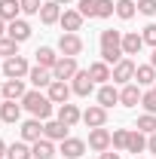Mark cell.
I'll list each match as a JSON object with an SVG mask.
<instances>
[{
  "label": "cell",
  "mask_w": 156,
  "mask_h": 159,
  "mask_svg": "<svg viewBox=\"0 0 156 159\" xmlns=\"http://www.w3.org/2000/svg\"><path fill=\"white\" fill-rule=\"evenodd\" d=\"M122 58H126V52H122V34L119 31H101V61L119 64Z\"/></svg>",
  "instance_id": "6da1fadb"
},
{
  "label": "cell",
  "mask_w": 156,
  "mask_h": 159,
  "mask_svg": "<svg viewBox=\"0 0 156 159\" xmlns=\"http://www.w3.org/2000/svg\"><path fill=\"white\" fill-rule=\"evenodd\" d=\"M21 107H25L34 119H49L52 116V101H49V95H43L40 89L28 92V95L21 98Z\"/></svg>",
  "instance_id": "7a4b0ae2"
},
{
  "label": "cell",
  "mask_w": 156,
  "mask_h": 159,
  "mask_svg": "<svg viewBox=\"0 0 156 159\" xmlns=\"http://www.w3.org/2000/svg\"><path fill=\"white\" fill-rule=\"evenodd\" d=\"M31 74V64H28V58H21V55H12V58L3 61V77L6 80H21Z\"/></svg>",
  "instance_id": "3957f363"
},
{
  "label": "cell",
  "mask_w": 156,
  "mask_h": 159,
  "mask_svg": "<svg viewBox=\"0 0 156 159\" xmlns=\"http://www.w3.org/2000/svg\"><path fill=\"white\" fill-rule=\"evenodd\" d=\"M58 52L67 55V58H77L83 52V37L80 34H61L58 37Z\"/></svg>",
  "instance_id": "277c9868"
},
{
  "label": "cell",
  "mask_w": 156,
  "mask_h": 159,
  "mask_svg": "<svg viewBox=\"0 0 156 159\" xmlns=\"http://www.w3.org/2000/svg\"><path fill=\"white\" fill-rule=\"evenodd\" d=\"M135 67H138V64L132 58H122L119 64H113V77H110V80L119 83V86H129V83L135 80Z\"/></svg>",
  "instance_id": "5b68a950"
},
{
  "label": "cell",
  "mask_w": 156,
  "mask_h": 159,
  "mask_svg": "<svg viewBox=\"0 0 156 159\" xmlns=\"http://www.w3.org/2000/svg\"><path fill=\"white\" fill-rule=\"evenodd\" d=\"M77 58H67V55H61L58 58V64H55V67H52V80H64V83H67V80H74L77 77Z\"/></svg>",
  "instance_id": "8992f818"
},
{
  "label": "cell",
  "mask_w": 156,
  "mask_h": 159,
  "mask_svg": "<svg viewBox=\"0 0 156 159\" xmlns=\"http://www.w3.org/2000/svg\"><path fill=\"white\" fill-rule=\"evenodd\" d=\"M83 122H86L89 129H101V125L107 122V107H101V104H89V107L83 110Z\"/></svg>",
  "instance_id": "52a82bcc"
},
{
  "label": "cell",
  "mask_w": 156,
  "mask_h": 159,
  "mask_svg": "<svg viewBox=\"0 0 156 159\" xmlns=\"http://www.w3.org/2000/svg\"><path fill=\"white\" fill-rule=\"evenodd\" d=\"M71 89H74V95H80V98H89L92 89H95V80L89 77V70H77V77H74V83H71Z\"/></svg>",
  "instance_id": "ba28073f"
},
{
  "label": "cell",
  "mask_w": 156,
  "mask_h": 159,
  "mask_svg": "<svg viewBox=\"0 0 156 159\" xmlns=\"http://www.w3.org/2000/svg\"><path fill=\"white\" fill-rule=\"evenodd\" d=\"M71 92H74V89H71L64 80H52V83H49V89H46V95H49L52 104H67Z\"/></svg>",
  "instance_id": "9c48e42d"
},
{
  "label": "cell",
  "mask_w": 156,
  "mask_h": 159,
  "mask_svg": "<svg viewBox=\"0 0 156 159\" xmlns=\"http://www.w3.org/2000/svg\"><path fill=\"white\" fill-rule=\"evenodd\" d=\"M67 129H71V125H64L61 119H46V122H43V138L64 141V138H67Z\"/></svg>",
  "instance_id": "30bf717a"
},
{
  "label": "cell",
  "mask_w": 156,
  "mask_h": 159,
  "mask_svg": "<svg viewBox=\"0 0 156 159\" xmlns=\"http://www.w3.org/2000/svg\"><path fill=\"white\" fill-rule=\"evenodd\" d=\"M89 147L95 150V153H104V150H110V132L101 125V129H92L89 132Z\"/></svg>",
  "instance_id": "8fae6325"
},
{
  "label": "cell",
  "mask_w": 156,
  "mask_h": 159,
  "mask_svg": "<svg viewBox=\"0 0 156 159\" xmlns=\"http://www.w3.org/2000/svg\"><path fill=\"white\" fill-rule=\"evenodd\" d=\"M58 25L64 28V34H77L80 28H83V16H80V9H64L61 12Z\"/></svg>",
  "instance_id": "7c38bea8"
},
{
  "label": "cell",
  "mask_w": 156,
  "mask_h": 159,
  "mask_svg": "<svg viewBox=\"0 0 156 159\" xmlns=\"http://www.w3.org/2000/svg\"><path fill=\"white\" fill-rule=\"evenodd\" d=\"M0 92H3V98H6V101H21L25 95H28V89H25V80H6Z\"/></svg>",
  "instance_id": "4fadbf2b"
},
{
  "label": "cell",
  "mask_w": 156,
  "mask_h": 159,
  "mask_svg": "<svg viewBox=\"0 0 156 159\" xmlns=\"http://www.w3.org/2000/svg\"><path fill=\"white\" fill-rule=\"evenodd\" d=\"M6 37H12L16 43H25V40L31 37V25L25 19H16V21H9L6 25Z\"/></svg>",
  "instance_id": "5bb4252c"
},
{
  "label": "cell",
  "mask_w": 156,
  "mask_h": 159,
  "mask_svg": "<svg viewBox=\"0 0 156 159\" xmlns=\"http://www.w3.org/2000/svg\"><path fill=\"white\" fill-rule=\"evenodd\" d=\"M86 153V141H80V138H64L61 141V156L64 159H80Z\"/></svg>",
  "instance_id": "9a60e30c"
},
{
  "label": "cell",
  "mask_w": 156,
  "mask_h": 159,
  "mask_svg": "<svg viewBox=\"0 0 156 159\" xmlns=\"http://www.w3.org/2000/svg\"><path fill=\"white\" fill-rule=\"evenodd\" d=\"M141 86H135V83H129V86H122V92H119V104L122 107H138L141 104Z\"/></svg>",
  "instance_id": "2e32d148"
},
{
  "label": "cell",
  "mask_w": 156,
  "mask_h": 159,
  "mask_svg": "<svg viewBox=\"0 0 156 159\" xmlns=\"http://www.w3.org/2000/svg\"><path fill=\"white\" fill-rule=\"evenodd\" d=\"M98 104L107 107V110H110L113 104H119V89H117V86H110V83H104V86L98 89Z\"/></svg>",
  "instance_id": "e0dca14e"
},
{
  "label": "cell",
  "mask_w": 156,
  "mask_h": 159,
  "mask_svg": "<svg viewBox=\"0 0 156 159\" xmlns=\"http://www.w3.org/2000/svg\"><path fill=\"white\" fill-rule=\"evenodd\" d=\"M43 138V122L40 119H28V122H21V141H28V144H34V141Z\"/></svg>",
  "instance_id": "ac0fdd59"
},
{
  "label": "cell",
  "mask_w": 156,
  "mask_h": 159,
  "mask_svg": "<svg viewBox=\"0 0 156 159\" xmlns=\"http://www.w3.org/2000/svg\"><path fill=\"white\" fill-rule=\"evenodd\" d=\"M58 119L64 122V125H77L80 119H83V113H80L77 104H71V101H67V104H58Z\"/></svg>",
  "instance_id": "d6986e66"
},
{
  "label": "cell",
  "mask_w": 156,
  "mask_h": 159,
  "mask_svg": "<svg viewBox=\"0 0 156 159\" xmlns=\"http://www.w3.org/2000/svg\"><path fill=\"white\" fill-rule=\"evenodd\" d=\"M89 77L104 86V83H110L113 70H110V64H107V61H95V64H89Z\"/></svg>",
  "instance_id": "ffe728a7"
},
{
  "label": "cell",
  "mask_w": 156,
  "mask_h": 159,
  "mask_svg": "<svg viewBox=\"0 0 156 159\" xmlns=\"http://www.w3.org/2000/svg\"><path fill=\"white\" fill-rule=\"evenodd\" d=\"M141 46H144V37H141L138 31L122 34V52H126V55H138V52H141Z\"/></svg>",
  "instance_id": "44dd1931"
},
{
  "label": "cell",
  "mask_w": 156,
  "mask_h": 159,
  "mask_svg": "<svg viewBox=\"0 0 156 159\" xmlns=\"http://www.w3.org/2000/svg\"><path fill=\"white\" fill-rule=\"evenodd\" d=\"M28 80H31V83H34L37 89H43V86L49 89V83H52V70H49V67H40V64H37V67H31Z\"/></svg>",
  "instance_id": "7402d4cb"
},
{
  "label": "cell",
  "mask_w": 156,
  "mask_h": 159,
  "mask_svg": "<svg viewBox=\"0 0 156 159\" xmlns=\"http://www.w3.org/2000/svg\"><path fill=\"white\" fill-rule=\"evenodd\" d=\"M135 80H138V86H156V67L153 64H138Z\"/></svg>",
  "instance_id": "603a6c76"
},
{
  "label": "cell",
  "mask_w": 156,
  "mask_h": 159,
  "mask_svg": "<svg viewBox=\"0 0 156 159\" xmlns=\"http://www.w3.org/2000/svg\"><path fill=\"white\" fill-rule=\"evenodd\" d=\"M19 12H21V3H19V0H0V19L6 21V25L19 19Z\"/></svg>",
  "instance_id": "cb8c5ba5"
},
{
  "label": "cell",
  "mask_w": 156,
  "mask_h": 159,
  "mask_svg": "<svg viewBox=\"0 0 156 159\" xmlns=\"http://www.w3.org/2000/svg\"><path fill=\"white\" fill-rule=\"evenodd\" d=\"M61 19V6L55 0H49V3H43V9H40V21L43 25H55Z\"/></svg>",
  "instance_id": "d4e9b609"
},
{
  "label": "cell",
  "mask_w": 156,
  "mask_h": 159,
  "mask_svg": "<svg viewBox=\"0 0 156 159\" xmlns=\"http://www.w3.org/2000/svg\"><path fill=\"white\" fill-rule=\"evenodd\" d=\"M0 119H3V122H19V119H21V104H19V101H3Z\"/></svg>",
  "instance_id": "484cf974"
},
{
  "label": "cell",
  "mask_w": 156,
  "mask_h": 159,
  "mask_svg": "<svg viewBox=\"0 0 156 159\" xmlns=\"http://www.w3.org/2000/svg\"><path fill=\"white\" fill-rule=\"evenodd\" d=\"M34 55H37V64H40V67H49V70H52V67L58 64V58H61V55H55V49H49V46H40Z\"/></svg>",
  "instance_id": "4316f807"
},
{
  "label": "cell",
  "mask_w": 156,
  "mask_h": 159,
  "mask_svg": "<svg viewBox=\"0 0 156 159\" xmlns=\"http://www.w3.org/2000/svg\"><path fill=\"white\" fill-rule=\"evenodd\" d=\"M31 153H34V159H52V156H55V147H52L49 138H40V141H34Z\"/></svg>",
  "instance_id": "83f0119b"
},
{
  "label": "cell",
  "mask_w": 156,
  "mask_h": 159,
  "mask_svg": "<svg viewBox=\"0 0 156 159\" xmlns=\"http://www.w3.org/2000/svg\"><path fill=\"white\" fill-rule=\"evenodd\" d=\"M6 159H34V153H31L28 141H16L6 147Z\"/></svg>",
  "instance_id": "f1b7e54d"
},
{
  "label": "cell",
  "mask_w": 156,
  "mask_h": 159,
  "mask_svg": "<svg viewBox=\"0 0 156 159\" xmlns=\"http://www.w3.org/2000/svg\"><path fill=\"white\" fill-rule=\"evenodd\" d=\"M126 150H129V153H144V150H147V138H144V132H129V144H126Z\"/></svg>",
  "instance_id": "f546056e"
},
{
  "label": "cell",
  "mask_w": 156,
  "mask_h": 159,
  "mask_svg": "<svg viewBox=\"0 0 156 159\" xmlns=\"http://www.w3.org/2000/svg\"><path fill=\"white\" fill-rule=\"evenodd\" d=\"M138 12V0H117V16L122 21H129Z\"/></svg>",
  "instance_id": "4dcf8cb0"
},
{
  "label": "cell",
  "mask_w": 156,
  "mask_h": 159,
  "mask_svg": "<svg viewBox=\"0 0 156 159\" xmlns=\"http://www.w3.org/2000/svg\"><path fill=\"white\" fill-rule=\"evenodd\" d=\"M138 132H144V135H153L156 132V116L153 113H144V116H138Z\"/></svg>",
  "instance_id": "1f68e13d"
},
{
  "label": "cell",
  "mask_w": 156,
  "mask_h": 159,
  "mask_svg": "<svg viewBox=\"0 0 156 159\" xmlns=\"http://www.w3.org/2000/svg\"><path fill=\"white\" fill-rule=\"evenodd\" d=\"M95 12H98V19H110L117 12V3L113 0H95Z\"/></svg>",
  "instance_id": "d6a6232c"
},
{
  "label": "cell",
  "mask_w": 156,
  "mask_h": 159,
  "mask_svg": "<svg viewBox=\"0 0 156 159\" xmlns=\"http://www.w3.org/2000/svg\"><path fill=\"white\" fill-rule=\"evenodd\" d=\"M0 55H3V58L19 55V43H16L12 37H0Z\"/></svg>",
  "instance_id": "836d02e7"
},
{
  "label": "cell",
  "mask_w": 156,
  "mask_h": 159,
  "mask_svg": "<svg viewBox=\"0 0 156 159\" xmlns=\"http://www.w3.org/2000/svg\"><path fill=\"white\" fill-rule=\"evenodd\" d=\"M110 144H113V150H126V144H129V132H126V129H113Z\"/></svg>",
  "instance_id": "e575fe53"
},
{
  "label": "cell",
  "mask_w": 156,
  "mask_h": 159,
  "mask_svg": "<svg viewBox=\"0 0 156 159\" xmlns=\"http://www.w3.org/2000/svg\"><path fill=\"white\" fill-rule=\"evenodd\" d=\"M19 3L25 16H40V9H43V0H19Z\"/></svg>",
  "instance_id": "d590c367"
},
{
  "label": "cell",
  "mask_w": 156,
  "mask_h": 159,
  "mask_svg": "<svg viewBox=\"0 0 156 159\" xmlns=\"http://www.w3.org/2000/svg\"><path fill=\"white\" fill-rule=\"evenodd\" d=\"M141 107H144L147 113H153V116H156V92H153V89L141 95Z\"/></svg>",
  "instance_id": "8d00e7d4"
},
{
  "label": "cell",
  "mask_w": 156,
  "mask_h": 159,
  "mask_svg": "<svg viewBox=\"0 0 156 159\" xmlns=\"http://www.w3.org/2000/svg\"><path fill=\"white\" fill-rule=\"evenodd\" d=\"M80 16H83V19H98L95 0H80Z\"/></svg>",
  "instance_id": "74e56055"
},
{
  "label": "cell",
  "mask_w": 156,
  "mask_h": 159,
  "mask_svg": "<svg viewBox=\"0 0 156 159\" xmlns=\"http://www.w3.org/2000/svg\"><path fill=\"white\" fill-rule=\"evenodd\" d=\"M138 12L141 16H156V0H138Z\"/></svg>",
  "instance_id": "f35d334b"
},
{
  "label": "cell",
  "mask_w": 156,
  "mask_h": 159,
  "mask_svg": "<svg viewBox=\"0 0 156 159\" xmlns=\"http://www.w3.org/2000/svg\"><path fill=\"white\" fill-rule=\"evenodd\" d=\"M141 37H144L147 46H153V49H156V25H147V28L141 31Z\"/></svg>",
  "instance_id": "ab89813d"
},
{
  "label": "cell",
  "mask_w": 156,
  "mask_h": 159,
  "mask_svg": "<svg viewBox=\"0 0 156 159\" xmlns=\"http://www.w3.org/2000/svg\"><path fill=\"white\" fill-rule=\"evenodd\" d=\"M147 150L156 153V132H153V135H147Z\"/></svg>",
  "instance_id": "60d3db41"
},
{
  "label": "cell",
  "mask_w": 156,
  "mask_h": 159,
  "mask_svg": "<svg viewBox=\"0 0 156 159\" xmlns=\"http://www.w3.org/2000/svg\"><path fill=\"white\" fill-rule=\"evenodd\" d=\"M98 159H119V153H110V150H104V153H101Z\"/></svg>",
  "instance_id": "b9f144b4"
},
{
  "label": "cell",
  "mask_w": 156,
  "mask_h": 159,
  "mask_svg": "<svg viewBox=\"0 0 156 159\" xmlns=\"http://www.w3.org/2000/svg\"><path fill=\"white\" fill-rule=\"evenodd\" d=\"M0 159H6V144L0 141Z\"/></svg>",
  "instance_id": "7bdbcfd3"
},
{
  "label": "cell",
  "mask_w": 156,
  "mask_h": 159,
  "mask_svg": "<svg viewBox=\"0 0 156 159\" xmlns=\"http://www.w3.org/2000/svg\"><path fill=\"white\" fill-rule=\"evenodd\" d=\"M3 31H6V21L0 19V37H3Z\"/></svg>",
  "instance_id": "ee69618b"
},
{
  "label": "cell",
  "mask_w": 156,
  "mask_h": 159,
  "mask_svg": "<svg viewBox=\"0 0 156 159\" xmlns=\"http://www.w3.org/2000/svg\"><path fill=\"white\" fill-rule=\"evenodd\" d=\"M150 64H153V67H156V49H153V55H150Z\"/></svg>",
  "instance_id": "f6af8a7d"
},
{
  "label": "cell",
  "mask_w": 156,
  "mask_h": 159,
  "mask_svg": "<svg viewBox=\"0 0 156 159\" xmlns=\"http://www.w3.org/2000/svg\"><path fill=\"white\" fill-rule=\"evenodd\" d=\"M55 3H58V6H67V3H71V0H55Z\"/></svg>",
  "instance_id": "bcb514c9"
},
{
  "label": "cell",
  "mask_w": 156,
  "mask_h": 159,
  "mask_svg": "<svg viewBox=\"0 0 156 159\" xmlns=\"http://www.w3.org/2000/svg\"><path fill=\"white\" fill-rule=\"evenodd\" d=\"M3 101H6V98H3V92H0V107H3Z\"/></svg>",
  "instance_id": "7dc6e473"
},
{
  "label": "cell",
  "mask_w": 156,
  "mask_h": 159,
  "mask_svg": "<svg viewBox=\"0 0 156 159\" xmlns=\"http://www.w3.org/2000/svg\"><path fill=\"white\" fill-rule=\"evenodd\" d=\"M135 159H144V156H135Z\"/></svg>",
  "instance_id": "c3c4849f"
},
{
  "label": "cell",
  "mask_w": 156,
  "mask_h": 159,
  "mask_svg": "<svg viewBox=\"0 0 156 159\" xmlns=\"http://www.w3.org/2000/svg\"><path fill=\"white\" fill-rule=\"evenodd\" d=\"M153 92H156V86H153Z\"/></svg>",
  "instance_id": "681fc988"
}]
</instances>
